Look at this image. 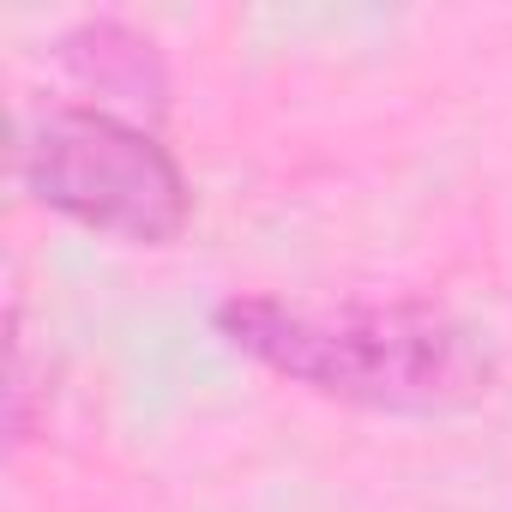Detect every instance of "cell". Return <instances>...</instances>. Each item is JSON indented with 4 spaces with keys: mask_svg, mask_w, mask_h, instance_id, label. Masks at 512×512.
Masks as SVG:
<instances>
[{
    "mask_svg": "<svg viewBox=\"0 0 512 512\" xmlns=\"http://www.w3.org/2000/svg\"><path fill=\"white\" fill-rule=\"evenodd\" d=\"M211 326L266 374L380 416H458L494 392L488 338L434 302L223 296Z\"/></svg>",
    "mask_w": 512,
    "mask_h": 512,
    "instance_id": "6da1fadb",
    "label": "cell"
},
{
    "mask_svg": "<svg viewBox=\"0 0 512 512\" xmlns=\"http://www.w3.org/2000/svg\"><path fill=\"white\" fill-rule=\"evenodd\" d=\"M19 187L121 247H169L193 223L181 157L145 121L97 103H55L19 127Z\"/></svg>",
    "mask_w": 512,
    "mask_h": 512,
    "instance_id": "7a4b0ae2",
    "label": "cell"
},
{
    "mask_svg": "<svg viewBox=\"0 0 512 512\" xmlns=\"http://www.w3.org/2000/svg\"><path fill=\"white\" fill-rule=\"evenodd\" d=\"M55 61L91 91L97 109H115V115H163V97H169V73L157 61V43L127 31L121 19H85L73 25L61 43H55Z\"/></svg>",
    "mask_w": 512,
    "mask_h": 512,
    "instance_id": "3957f363",
    "label": "cell"
}]
</instances>
